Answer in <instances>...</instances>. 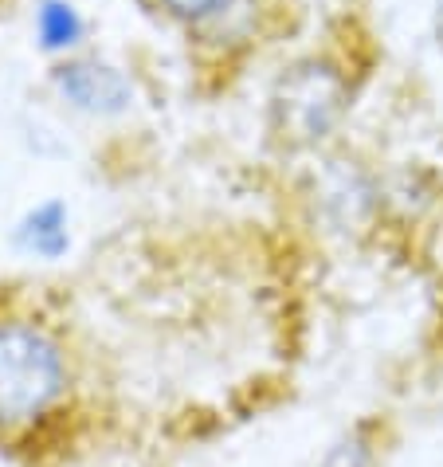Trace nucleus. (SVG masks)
I'll use <instances>...</instances> for the list:
<instances>
[{"label":"nucleus","instance_id":"nucleus-1","mask_svg":"<svg viewBox=\"0 0 443 467\" xmlns=\"http://www.w3.org/2000/svg\"><path fill=\"white\" fill-rule=\"evenodd\" d=\"M67 369L63 349L32 322H0V428L32 424L56 405Z\"/></svg>","mask_w":443,"mask_h":467},{"label":"nucleus","instance_id":"nucleus-2","mask_svg":"<svg viewBox=\"0 0 443 467\" xmlns=\"http://www.w3.org/2000/svg\"><path fill=\"white\" fill-rule=\"evenodd\" d=\"M345 114V79L334 63L303 59L271 90V130L286 146H318Z\"/></svg>","mask_w":443,"mask_h":467},{"label":"nucleus","instance_id":"nucleus-3","mask_svg":"<svg viewBox=\"0 0 443 467\" xmlns=\"http://www.w3.org/2000/svg\"><path fill=\"white\" fill-rule=\"evenodd\" d=\"M56 83L67 95V102H75L79 110H90V114H118L134 99V87H129L126 75L98 59L63 63L56 71Z\"/></svg>","mask_w":443,"mask_h":467},{"label":"nucleus","instance_id":"nucleus-4","mask_svg":"<svg viewBox=\"0 0 443 467\" xmlns=\"http://www.w3.org/2000/svg\"><path fill=\"white\" fill-rule=\"evenodd\" d=\"M16 240H20V248L28 252V255H40V259H56L67 252V209H63L59 201H47L40 204V209H32L28 216L20 220V228H16Z\"/></svg>","mask_w":443,"mask_h":467},{"label":"nucleus","instance_id":"nucleus-5","mask_svg":"<svg viewBox=\"0 0 443 467\" xmlns=\"http://www.w3.org/2000/svg\"><path fill=\"white\" fill-rule=\"evenodd\" d=\"M36 32H40V44L47 51H63V47H75L83 36V20L67 0H44L40 5V16H36Z\"/></svg>","mask_w":443,"mask_h":467},{"label":"nucleus","instance_id":"nucleus-6","mask_svg":"<svg viewBox=\"0 0 443 467\" xmlns=\"http://www.w3.org/2000/svg\"><path fill=\"white\" fill-rule=\"evenodd\" d=\"M373 463H376V451L361 432L342 436L322 460V467H373Z\"/></svg>","mask_w":443,"mask_h":467},{"label":"nucleus","instance_id":"nucleus-7","mask_svg":"<svg viewBox=\"0 0 443 467\" xmlns=\"http://www.w3.org/2000/svg\"><path fill=\"white\" fill-rule=\"evenodd\" d=\"M224 5L228 0H161V8L173 12V16H180V20H208V16H216Z\"/></svg>","mask_w":443,"mask_h":467},{"label":"nucleus","instance_id":"nucleus-8","mask_svg":"<svg viewBox=\"0 0 443 467\" xmlns=\"http://www.w3.org/2000/svg\"><path fill=\"white\" fill-rule=\"evenodd\" d=\"M436 40H439V47H443V0L436 5Z\"/></svg>","mask_w":443,"mask_h":467}]
</instances>
